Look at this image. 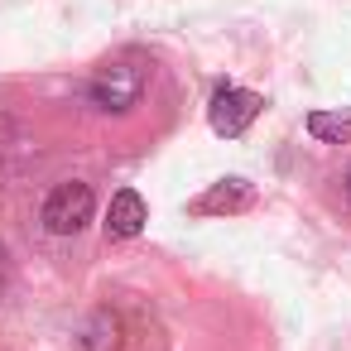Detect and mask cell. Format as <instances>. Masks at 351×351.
Masks as SVG:
<instances>
[{
    "instance_id": "52a82bcc",
    "label": "cell",
    "mask_w": 351,
    "mask_h": 351,
    "mask_svg": "<svg viewBox=\"0 0 351 351\" xmlns=\"http://www.w3.org/2000/svg\"><path fill=\"white\" fill-rule=\"evenodd\" d=\"M0 284H5V250H0Z\"/></svg>"
},
{
    "instance_id": "5b68a950",
    "label": "cell",
    "mask_w": 351,
    "mask_h": 351,
    "mask_svg": "<svg viewBox=\"0 0 351 351\" xmlns=\"http://www.w3.org/2000/svg\"><path fill=\"white\" fill-rule=\"evenodd\" d=\"M250 202H255V188L245 178H221L193 202V212L197 217H231V212H245Z\"/></svg>"
},
{
    "instance_id": "7a4b0ae2",
    "label": "cell",
    "mask_w": 351,
    "mask_h": 351,
    "mask_svg": "<svg viewBox=\"0 0 351 351\" xmlns=\"http://www.w3.org/2000/svg\"><path fill=\"white\" fill-rule=\"evenodd\" d=\"M92 212H97V197H92V188L87 183H58L49 197H44V207H39V217H44V226L53 231V236H77L87 221H92Z\"/></svg>"
},
{
    "instance_id": "3957f363",
    "label": "cell",
    "mask_w": 351,
    "mask_h": 351,
    "mask_svg": "<svg viewBox=\"0 0 351 351\" xmlns=\"http://www.w3.org/2000/svg\"><path fill=\"white\" fill-rule=\"evenodd\" d=\"M260 97L250 92V87H217L212 92V101H207V121H212V130L217 135H226V140H236V135H245L250 125H255V116H260Z\"/></svg>"
},
{
    "instance_id": "277c9868",
    "label": "cell",
    "mask_w": 351,
    "mask_h": 351,
    "mask_svg": "<svg viewBox=\"0 0 351 351\" xmlns=\"http://www.w3.org/2000/svg\"><path fill=\"white\" fill-rule=\"evenodd\" d=\"M145 221H149L145 197H140L135 188H121V193L111 197V207H106V236H111V241H135V236L145 231Z\"/></svg>"
},
{
    "instance_id": "ba28073f",
    "label": "cell",
    "mask_w": 351,
    "mask_h": 351,
    "mask_svg": "<svg viewBox=\"0 0 351 351\" xmlns=\"http://www.w3.org/2000/svg\"><path fill=\"white\" fill-rule=\"evenodd\" d=\"M346 197H351V173H346Z\"/></svg>"
},
{
    "instance_id": "8992f818",
    "label": "cell",
    "mask_w": 351,
    "mask_h": 351,
    "mask_svg": "<svg viewBox=\"0 0 351 351\" xmlns=\"http://www.w3.org/2000/svg\"><path fill=\"white\" fill-rule=\"evenodd\" d=\"M308 135L327 140V145H341L351 135V116H341V111H313L308 116Z\"/></svg>"
},
{
    "instance_id": "6da1fadb",
    "label": "cell",
    "mask_w": 351,
    "mask_h": 351,
    "mask_svg": "<svg viewBox=\"0 0 351 351\" xmlns=\"http://www.w3.org/2000/svg\"><path fill=\"white\" fill-rule=\"evenodd\" d=\"M140 97H145V68L140 63H106L87 82V101L97 111H111V116L130 111Z\"/></svg>"
}]
</instances>
